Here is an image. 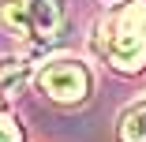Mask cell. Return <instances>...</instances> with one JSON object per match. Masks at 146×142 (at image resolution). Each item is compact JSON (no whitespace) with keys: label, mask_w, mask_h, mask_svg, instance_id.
Returning <instances> with one entry per match:
<instances>
[{"label":"cell","mask_w":146,"mask_h":142,"mask_svg":"<svg viewBox=\"0 0 146 142\" xmlns=\"http://www.w3.org/2000/svg\"><path fill=\"white\" fill-rule=\"evenodd\" d=\"M0 15H4L8 30L15 38L49 41V38H60L68 8H64V0H4Z\"/></svg>","instance_id":"obj_1"},{"label":"cell","mask_w":146,"mask_h":142,"mask_svg":"<svg viewBox=\"0 0 146 142\" xmlns=\"http://www.w3.org/2000/svg\"><path fill=\"white\" fill-rule=\"evenodd\" d=\"M105 52H109L112 67H120V71L142 67V60H146V0H135L116 15Z\"/></svg>","instance_id":"obj_2"},{"label":"cell","mask_w":146,"mask_h":142,"mask_svg":"<svg viewBox=\"0 0 146 142\" xmlns=\"http://www.w3.org/2000/svg\"><path fill=\"white\" fill-rule=\"evenodd\" d=\"M38 86L49 101H60V105H75V101H86L90 97V67L75 56H56L49 60L41 71H38Z\"/></svg>","instance_id":"obj_3"},{"label":"cell","mask_w":146,"mask_h":142,"mask_svg":"<svg viewBox=\"0 0 146 142\" xmlns=\"http://www.w3.org/2000/svg\"><path fill=\"white\" fill-rule=\"evenodd\" d=\"M30 82V67L15 56H4L0 60V101H11L23 94V86Z\"/></svg>","instance_id":"obj_4"},{"label":"cell","mask_w":146,"mask_h":142,"mask_svg":"<svg viewBox=\"0 0 146 142\" xmlns=\"http://www.w3.org/2000/svg\"><path fill=\"white\" fill-rule=\"evenodd\" d=\"M116 138L120 142H146V97L131 101L120 116V127H116Z\"/></svg>","instance_id":"obj_5"},{"label":"cell","mask_w":146,"mask_h":142,"mask_svg":"<svg viewBox=\"0 0 146 142\" xmlns=\"http://www.w3.org/2000/svg\"><path fill=\"white\" fill-rule=\"evenodd\" d=\"M0 142H23L19 124H15L11 116H4V112H0Z\"/></svg>","instance_id":"obj_6"},{"label":"cell","mask_w":146,"mask_h":142,"mask_svg":"<svg viewBox=\"0 0 146 142\" xmlns=\"http://www.w3.org/2000/svg\"><path fill=\"white\" fill-rule=\"evenodd\" d=\"M109 4H112V0H109Z\"/></svg>","instance_id":"obj_7"}]
</instances>
